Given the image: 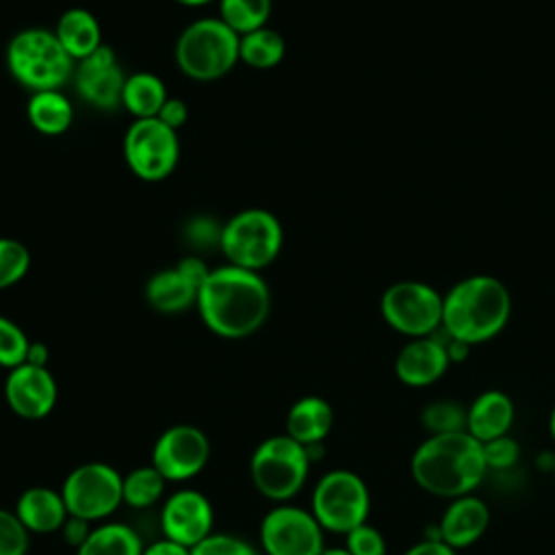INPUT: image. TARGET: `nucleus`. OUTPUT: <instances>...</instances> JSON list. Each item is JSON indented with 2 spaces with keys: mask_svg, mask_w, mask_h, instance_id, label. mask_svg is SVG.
<instances>
[{
  "mask_svg": "<svg viewBox=\"0 0 555 555\" xmlns=\"http://www.w3.org/2000/svg\"><path fill=\"white\" fill-rule=\"evenodd\" d=\"M241 37L219 17H199L178 37L173 59L178 69L197 82L219 80L238 59Z\"/></svg>",
  "mask_w": 555,
  "mask_h": 555,
  "instance_id": "5",
  "label": "nucleus"
},
{
  "mask_svg": "<svg viewBox=\"0 0 555 555\" xmlns=\"http://www.w3.org/2000/svg\"><path fill=\"white\" fill-rule=\"evenodd\" d=\"M481 451H483L488 470H507V468L516 466V462L520 457V444L509 434H503L499 438L481 442Z\"/></svg>",
  "mask_w": 555,
  "mask_h": 555,
  "instance_id": "34",
  "label": "nucleus"
},
{
  "mask_svg": "<svg viewBox=\"0 0 555 555\" xmlns=\"http://www.w3.org/2000/svg\"><path fill=\"white\" fill-rule=\"evenodd\" d=\"M264 555H321L325 531L310 509L291 503L273 505L258 529Z\"/></svg>",
  "mask_w": 555,
  "mask_h": 555,
  "instance_id": "12",
  "label": "nucleus"
},
{
  "mask_svg": "<svg viewBox=\"0 0 555 555\" xmlns=\"http://www.w3.org/2000/svg\"><path fill=\"white\" fill-rule=\"evenodd\" d=\"M48 347L39 340H30L28 353H26V364H35V366H48Z\"/></svg>",
  "mask_w": 555,
  "mask_h": 555,
  "instance_id": "43",
  "label": "nucleus"
},
{
  "mask_svg": "<svg viewBox=\"0 0 555 555\" xmlns=\"http://www.w3.org/2000/svg\"><path fill=\"white\" fill-rule=\"evenodd\" d=\"M223 223H217L208 215H199L186 223V238L197 249H208L212 245L219 247Z\"/></svg>",
  "mask_w": 555,
  "mask_h": 555,
  "instance_id": "37",
  "label": "nucleus"
},
{
  "mask_svg": "<svg viewBox=\"0 0 555 555\" xmlns=\"http://www.w3.org/2000/svg\"><path fill=\"white\" fill-rule=\"evenodd\" d=\"M414 483L440 499L473 494L488 475L481 442L468 431L429 434L410 457Z\"/></svg>",
  "mask_w": 555,
  "mask_h": 555,
  "instance_id": "2",
  "label": "nucleus"
},
{
  "mask_svg": "<svg viewBox=\"0 0 555 555\" xmlns=\"http://www.w3.org/2000/svg\"><path fill=\"white\" fill-rule=\"evenodd\" d=\"M208 460V436L195 425L180 423L158 434L150 464L167 479V483H182L197 477L206 468Z\"/></svg>",
  "mask_w": 555,
  "mask_h": 555,
  "instance_id": "13",
  "label": "nucleus"
},
{
  "mask_svg": "<svg viewBox=\"0 0 555 555\" xmlns=\"http://www.w3.org/2000/svg\"><path fill=\"white\" fill-rule=\"evenodd\" d=\"M167 98H169L167 87L156 74L134 72V74L126 76V85H124V93H121V106L134 119L158 117Z\"/></svg>",
  "mask_w": 555,
  "mask_h": 555,
  "instance_id": "26",
  "label": "nucleus"
},
{
  "mask_svg": "<svg viewBox=\"0 0 555 555\" xmlns=\"http://www.w3.org/2000/svg\"><path fill=\"white\" fill-rule=\"evenodd\" d=\"M182 7H204V4H210V2H217V0H173Z\"/></svg>",
  "mask_w": 555,
  "mask_h": 555,
  "instance_id": "45",
  "label": "nucleus"
},
{
  "mask_svg": "<svg viewBox=\"0 0 555 555\" xmlns=\"http://www.w3.org/2000/svg\"><path fill=\"white\" fill-rule=\"evenodd\" d=\"M30 269V251L28 247L9 236H0V291L15 286L26 278Z\"/></svg>",
  "mask_w": 555,
  "mask_h": 555,
  "instance_id": "31",
  "label": "nucleus"
},
{
  "mask_svg": "<svg viewBox=\"0 0 555 555\" xmlns=\"http://www.w3.org/2000/svg\"><path fill=\"white\" fill-rule=\"evenodd\" d=\"M512 297L507 286L492 275L460 280L442 297V332L466 345L494 338L509 319Z\"/></svg>",
  "mask_w": 555,
  "mask_h": 555,
  "instance_id": "3",
  "label": "nucleus"
},
{
  "mask_svg": "<svg viewBox=\"0 0 555 555\" xmlns=\"http://www.w3.org/2000/svg\"><path fill=\"white\" fill-rule=\"evenodd\" d=\"M195 308L204 325L230 340L256 334L271 312V291L258 271L221 264L197 291Z\"/></svg>",
  "mask_w": 555,
  "mask_h": 555,
  "instance_id": "1",
  "label": "nucleus"
},
{
  "mask_svg": "<svg viewBox=\"0 0 555 555\" xmlns=\"http://www.w3.org/2000/svg\"><path fill=\"white\" fill-rule=\"evenodd\" d=\"M124 158L137 178L145 182L165 180L180 160L178 130L158 117L134 119L124 134Z\"/></svg>",
  "mask_w": 555,
  "mask_h": 555,
  "instance_id": "11",
  "label": "nucleus"
},
{
  "mask_svg": "<svg viewBox=\"0 0 555 555\" xmlns=\"http://www.w3.org/2000/svg\"><path fill=\"white\" fill-rule=\"evenodd\" d=\"M91 529H93V522H89L85 518H78V516H69L65 520V525L61 527V533H63V538L69 546L78 548L89 538Z\"/></svg>",
  "mask_w": 555,
  "mask_h": 555,
  "instance_id": "40",
  "label": "nucleus"
},
{
  "mask_svg": "<svg viewBox=\"0 0 555 555\" xmlns=\"http://www.w3.org/2000/svg\"><path fill=\"white\" fill-rule=\"evenodd\" d=\"M126 76L117 63V54L111 46L102 43L93 54L76 63L74 87L78 95L100 111H113L121 106Z\"/></svg>",
  "mask_w": 555,
  "mask_h": 555,
  "instance_id": "16",
  "label": "nucleus"
},
{
  "mask_svg": "<svg viewBox=\"0 0 555 555\" xmlns=\"http://www.w3.org/2000/svg\"><path fill=\"white\" fill-rule=\"evenodd\" d=\"M147 304L163 314H176L189 310L197 301V288L176 269L156 271L145 284Z\"/></svg>",
  "mask_w": 555,
  "mask_h": 555,
  "instance_id": "23",
  "label": "nucleus"
},
{
  "mask_svg": "<svg viewBox=\"0 0 555 555\" xmlns=\"http://www.w3.org/2000/svg\"><path fill=\"white\" fill-rule=\"evenodd\" d=\"M7 67L11 76L30 93L61 89L74 78L76 61L65 52L54 30L24 28L7 46Z\"/></svg>",
  "mask_w": 555,
  "mask_h": 555,
  "instance_id": "4",
  "label": "nucleus"
},
{
  "mask_svg": "<svg viewBox=\"0 0 555 555\" xmlns=\"http://www.w3.org/2000/svg\"><path fill=\"white\" fill-rule=\"evenodd\" d=\"M548 436L555 442V405L551 408V414H548Z\"/></svg>",
  "mask_w": 555,
  "mask_h": 555,
  "instance_id": "46",
  "label": "nucleus"
},
{
  "mask_svg": "<svg viewBox=\"0 0 555 555\" xmlns=\"http://www.w3.org/2000/svg\"><path fill=\"white\" fill-rule=\"evenodd\" d=\"M165 486H167V479L152 464L137 466L128 475H124V481H121L124 503L132 509H147L163 499Z\"/></svg>",
  "mask_w": 555,
  "mask_h": 555,
  "instance_id": "28",
  "label": "nucleus"
},
{
  "mask_svg": "<svg viewBox=\"0 0 555 555\" xmlns=\"http://www.w3.org/2000/svg\"><path fill=\"white\" fill-rule=\"evenodd\" d=\"M312 460L308 449L286 434L264 438L249 457L254 488L269 501L288 503L308 481Z\"/></svg>",
  "mask_w": 555,
  "mask_h": 555,
  "instance_id": "6",
  "label": "nucleus"
},
{
  "mask_svg": "<svg viewBox=\"0 0 555 555\" xmlns=\"http://www.w3.org/2000/svg\"><path fill=\"white\" fill-rule=\"evenodd\" d=\"M286 436L304 447L323 444L334 427V408L319 395L299 397L286 412Z\"/></svg>",
  "mask_w": 555,
  "mask_h": 555,
  "instance_id": "21",
  "label": "nucleus"
},
{
  "mask_svg": "<svg viewBox=\"0 0 555 555\" xmlns=\"http://www.w3.org/2000/svg\"><path fill=\"white\" fill-rule=\"evenodd\" d=\"M551 468H553V481H555V457H553V466Z\"/></svg>",
  "mask_w": 555,
  "mask_h": 555,
  "instance_id": "47",
  "label": "nucleus"
},
{
  "mask_svg": "<svg viewBox=\"0 0 555 555\" xmlns=\"http://www.w3.org/2000/svg\"><path fill=\"white\" fill-rule=\"evenodd\" d=\"M345 546L351 555H386L388 551L384 533L369 522H362L356 529H351L345 535Z\"/></svg>",
  "mask_w": 555,
  "mask_h": 555,
  "instance_id": "36",
  "label": "nucleus"
},
{
  "mask_svg": "<svg viewBox=\"0 0 555 555\" xmlns=\"http://www.w3.org/2000/svg\"><path fill=\"white\" fill-rule=\"evenodd\" d=\"M26 117L37 132L46 137H59L72 126L74 108L61 89L37 91L30 93L26 102Z\"/></svg>",
  "mask_w": 555,
  "mask_h": 555,
  "instance_id": "25",
  "label": "nucleus"
},
{
  "mask_svg": "<svg viewBox=\"0 0 555 555\" xmlns=\"http://www.w3.org/2000/svg\"><path fill=\"white\" fill-rule=\"evenodd\" d=\"M490 525V507L473 492L457 499H451L438 520L436 535L447 542L451 548L460 551L477 540L488 531Z\"/></svg>",
  "mask_w": 555,
  "mask_h": 555,
  "instance_id": "18",
  "label": "nucleus"
},
{
  "mask_svg": "<svg viewBox=\"0 0 555 555\" xmlns=\"http://www.w3.org/2000/svg\"><path fill=\"white\" fill-rule=\"evenodd\" d=\"M321 555H351V553L347 551V546H325Z\"/></svg>",
  "mask_w": 555,
  "mask_h": 555,
  "instance_id": "44",
  "label": "nucleus"
},
{
  "mask_svg": "<svg viewBox=\"0 0 555 555\" xmlns=\"http://www.w3.org/2000/svg\"><path fill=\"white\" fill-rule=\"evenodd\" d=\"M28 347L30 338L26 336V332L15 321L0 314V366L11 371L24 364Z\"/></svg>",
  "mask_w": 555,
  "mask_h": 555,
  "instance_id": "32",
  "label": "nucleus"
},
{
  "mask_svg": "<svg viewBox=\"0 0 555 555\" xmlns=\"http://www.w3.org/2000/svg\"><path fill=\"white\" fill-rule=\"evenodd\" d=\"M28 546V529L20 522L13 509L0 507V555H26Z\"/></svg>",
  "mask_w": 555,
  "mask_h": 555,
  "instance_id": "33",
  "label": "nucleus"
},
{
  "mask_svg": "<svg viewBox=\"0 0 555 555\" xmlns=\"http://www.w3.org/2000/svg\"><path fill=\"white\" fill-rule=\"evenodd\" d=\"M191 555H260L245 538L232 533H210L197 546L191 548Z\"/></svg>",
  "mask_w": 555,
  "mask_h": 555,
  "instance_id": "35",
  "label": "nucleus"
},
{
  "mask_svg": "<svg viewBox=\"0 0 555 555\" xmlns=\"http://www.w3.org/2000/svg\"><path fill=\"white\" fill-rule=\"evenodd\" d=\"M124 475L106 462H85L72 468L61 486L69 516L102 522L124 503Z\"/></svg>",
  "mask_w": 555,
  "mask_h": 555,
  "instance_id": "9",
  "label": "nucleus"
},
{
  "mask_svg": "<svg viewBox=\"0 0 555 555\" xmlns=\"http://www.w3.org/2000/svg\"><path fill=\"white\" fill-rule=\"evenodd\" d=\"M141 535L126 522L102 520L95 522L89 538L76 548V555H141Z\"/></svg>",
  "mask_w": 555,
  "mask_h": 555,
  "instance_id": "24",
  "label": "nucleus"
},
{
  "mask_svg": "<svg viewBox=\"0 0 555 555\" xmlns=\"http://www.w3.org/2000/svg\"><path fill=\"white\" fill-rule=\"evenodd\" d=\"M215 525V509L208 496L195 488H180L171 492L160 509V529L165 538H171L189 548L206 540Z\"/></svg>",
  "mask_w": 555,
  "mask_h": 555,
  "instance_id": "14",
  "label": "nucleus"
},
{
  "mask_svg": "<svg viewBox=\"0 0 555 555\" xmlns=\"http://www.w3.org/2000/svg\"><path fill=\"white\" fill-rule=\"evenodd\" d=\"M514 401L507 392L490 388L479 392L473 403L466 408V431L479 440H492L503 434H509L514 425Z\"/></svg>",
  "mask_w": 555,
  "mask_h": 555,
  "instance_id": "20",
  "label": "nucleus"
},
{
  "mask_svg": "<svg viewBox=\"0 0 555 555\" xmlns=\"http://www.w3.org/2000/svg\"><path fill=\"white\" fill-rule=\"evenodd\" d=\"M59 399V386L48 366L20 364L7 373L4 401L9 410L24 421L50 416Z\"/></svg>",
  "mask_w": 555,
  "mask_h": 555,
  "instance_id": "15",
  "label": "nucleus"
},
{
  "mask_svg": "<svg viewBox=\"0 0 555 555\" xmlns=\"http://www.w3.org/2000/svg\"><path fill=\"white\" fill-rule=\"evenodd\" d=\"M449 366L451 360L438 332L431 336L412 338L395 358V375L403 386L410 388H427L436 384Z\"/></svg>",
  "mask_w": 555,
  "mask_h": 555,
  "instance_id": "17",
  "label": "nucleus"
},
{
  "mask_svg": "<svg viewBox=\"0 0 555 555\" xmlns=\"http://www.w3.org/2000/svg\"><path fill=\"white\" fill-rule=\"evenodd\" d=\"M282 243V223L273 212L245 208L223 223L219 249L228 258V264L260 273L278 258Z\"/></svg>",
  "mask_w": 555,
  "mask_h": 555,
  "instance_id": "7",
  "label": "nucleus"
},
{
  "mask_svg": "<svg viewBox=\"0 0 555 555\" xmlns=\"http://www.w3.org/2000/svg\"><path fill=\"white\" fill-rule=\"evenodd\" d=\"M403 555H457L455 548H451L440 538H425L403 551Z\"/></svg>",
  "mask_w": 555,
  "mask_h": 555,
  "instance_id": "41",
  "label": "nucleus"
},
{
  "mask_svg": "<svg viewBox=\"0 0 555 555\" xmlns=\"http://www.w3.org/2000/svg\"><path fill=\"white\" fill-rule=\"evenodd\" d=\"M158 119H160L163 124H167L169 128L180 130V128L186 124V119H189V106H186V102L180 100V98H167L165 104H163V108H160V113H158Z\"/></svg>",
  "mask_w": 555,
  "mask_h": 555,
  "instance_id": "39",
  "label": "nucleus"
},
{
  "mask_svg": "<svg viewBox=\"0 0 555 555\" xmlns=\"http://www.w3.org/2000/svg\"><path fill=\"white\" fill-rule=\"evenodd\" d=\"M54 35L76 63L87 59L102 46L100 22L89 9L82 7H72L63 11L56 20Z\"/></svg>",
  "mask_w": 555,
  "mask_h": 555,
  "instance_id": "22",
  "label": "nucleus"
},
{
  "mask_svg": "<svg viewBox=\"0 0 555 555\" xmlns=\"http://www.w3.org/2000/svg\"><path fill=\"white\" fill-rule=\"evenodd\" d=\"M15 516L28 529V533H54L61 531L69 518L61 490L50 486H30L15 501Z\"/></svg>",
  "mask_w": 555,
  "mask_h": 555,
  "instance_id": "19",
  "label": "nucleus"
},
{
  "mask_svg": "<svg viewBox=\"0 0 555 555\" xmlns=\"http://www.w3.org/2000/svg\"><path fill=\"white\" fill-rule=\"evenodd\" d=\"M284 54H286L284 37L269 26H262L247 35H241L238 59L249 67L271 69L282 63Z\"/></svg>",
  "mask_w": 555,
  "mask_h": 555,
  "instance_id": "27",
  "label": "nucleus"
},
{
  "mask_svg": "<svg viewBox=\"0 0 555 555\" xmlns=\"http://www.w3.org/2000/svg\"><path fill=\"white\" fill-rule=\"evenodd\" d=\"M310 512L319 520L323 531L347 535L358 525L369 522V486L358 473L349 468L327 470L312 488Z\"/></svg>",
  "mask_w": 555,
  "mask_h": 555,
  "instance_id": "8",
  "label": "nucleus"
},
{
  "mask_svg": "<svg viewBox=\"0 0 555 555\" xmlns=\"http://www.w3.org/2000/svg\"><path fill=\"white\" fill-rule=\"evenodd\" d=\"M176 269H178L197 291L202 288V284L208 280V275H210V271H212V269L206 264V260L199 258V256H195V254L180 258L178 264H176Z\"/></svg>",
  "mask_w": 555,
  "mask_h": 555,
  "instance_id": "38",
  "label": "nucleus"
},
{
  "mask_svg": "<svg viewBox=\"0 0 555 555\" xmlns=\"http://www.w3.org/2000/svg\"><path fill=\"white\" fill-rule=\"evenodd\" d=\"M219 20L225 22L238 37L267 26L273 0H217Z\"/></svg>",
  "mask_w": 555,
  "mask_h": 555,
  "instance_id": "29",
  "label": "nucleus"
},
{
  "mask_svg": "<svg viewBox=\"0 0 555 555\" xmlns=\"http://www.w3.org/2000/svg\"><path fill=\"white\" fill-rule=\"evenodd\" d=\"M384 321L410 338L431 336L442 327V295L416 280L390 284L379 301Z\"/></svg>",
  "mask_w": 555,
  "mask_h": 555,
  "instance_id": "10",
  "label": "nucleus"
},
{
  "mask_svg": "<svg viewBox=\"0 0 555 555\" xmlns=\"http://www.w3.org/2000/svg\"><path fill=\"white\" fill-rule=\"evenodd\" d=\"M141 555H191V548L163 535L160 540H154L147 546H143Z\"/></svg>",
  "mask_w": 555,
  "mask_h": 555,
  "instance_id": "42",
  "label": "nucleus"
},
{
  "mask_svg": "<svg viewBox=\"0 0 555 555\" xmlns=\"http://www.w3.org/2000/svg\"><path fill=\"white\" fill-rule=\"evenodd\" d=\"M421 421L429 434L466 431V408H462L457 401H451V399L431 401L423 408Z\"/></svg>",
  "mask_w": 555,
  "mask_h": 555,
  "instance_id": "30",
  "label": "nucleus"
}]
</instances>
